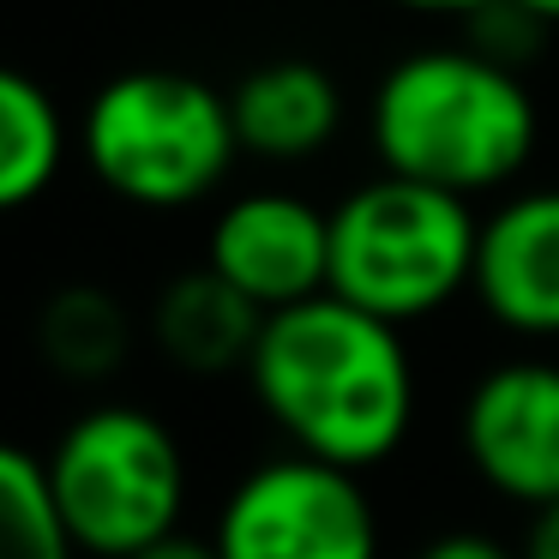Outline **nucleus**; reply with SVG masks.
<instances>
[{"label":"nucleus","instance_id":"nucleus-1","mask_svg":"<svg viewBox=\"0 0 559 559\" xmlns=\"http://www.w3.org/2000/svg\"><path fill=\"white\" fill-rule=\"evenodd\" d=\"M247 385L301 457L349 475L385 463L415 427V361L403 331L337 295L265 313Z\"/></svg>","mask_w":559,"mask_h":559},{"label":"nucleus","instance_id":"nucleus-2","mask_svg":"<svg viewBox=\"0 0 559 559\" xmlns=\"http://www.w3.org/2000/svg\"><path fill=\"white\" fill-rule=\"evenodd\" d=\"M367 133L385 175L475 199L530 169L542 115L518 73L457 43L385 67L367 103Z\"/></svg>","mask_w":559,"mask_h":559},{"label":"nucleus","instance_id":"nucleus-3","mask_svg":"<svg viewBox=\"0 0 559 559\" xmlns=\"http://www.w3.org/2000/svg\"><path fill=\"white\" fill-rule=\"evenodd\" d=\"M79 157L103 193L139 211H187L241 157L229 97L181 67H133L97 85L79 121Z\"/></svg>","mask_w":559,"mask_h":559},{"label":"nucleus","instance_id":"nucleus-4","mask_svg":"<svg viewBox=\"0 0 559 559\" xmlns=\"http://www.w3.org/2000/svg\"><path fill=\"white\" fill-rule=\"evenodd\" d=\"M475 247H481V217L469 211V199L373 175L331 211L325 295L403 331L475 289Z\"/></svg>","mask_w":559,"mask_h":559},{"label":"nucleus","instance_id":"nucleus-5","mask_svg":"<svg viewBox=\"0 0 559 559\" xmlns=\"http://www.w3.org/2000/svg\"><path fill=\"white\" fill-rule=\"evenodd\" d=\"M49 499L85 559H139L169 542L187 511V451L139 403H91L55 433Z\"/></svg>","mask_w":559,"mask_h":559},{"label":"nucleus","instance_id":"nucleus-6","mask_svg":"<svg viewBox=\"0 0 559 559\" xmlns=\"http://www.w3.org/2000/svg\"><path fill=\"white\" fill-rule=\"evenodd\" d=\"M211 547L217 559H379V518L361 475L289 451L229 487Z\"/></svg>","mask_w":559,"mask_h":559},{"label":"nucleus","instance_id":"nucleus-7","mask_svg":"<svg viewBox=\"0 0 559 559\" xmlns=\"http://www.w3.org/2000/svg\"><path fill=\"white\" fill-rule=\"evenodd\" d=\"M463 457L499 499L542 511L559 499V361H499L463 397Z\"/></svg>","mask_w":559,"mask_h":559},{"label":"nucleus","instance_id":"nucleus-8","mask_svg":"<svg viewBox=\"0 0 559 559\" xmlns=\"http://www.w3.org/2000/svg\"><path fill=\"white\" fill-rule=\"evenodd\" d=\"M205 265L241 289L259 313H283L331 289V211L313 199L259 187L217 211Z\"/></svg>","mask_w":559,"mask_h":559},{"label":"nucleus","instance_id":"nucleus-9","mask_svg":"<svg viewBox=\"0 0 559 559\" xmlns=\"http://www.w3.org/2000/svg\"><path fill=\"white\" fill-rule=\"evenodd\" d=\"M469 295L511 337H559V187L511 193L481 217Z\"/></svg>","mask_w":559,"mask_h":559},{"label":"nucleus","instance_id":"nucleus-10","mask_svg":"<svg viewBox=\"0 0 559 559\" xmlns=\"http://www.w3.org/2000/svg\"><path fill=\"white\" fill-rule=\"evenodd\" d=\"M229 115L247 157L307 163L337 139L343 91L319 61H265L229 91Z\"/></svg>","mask_w":559,"mask_h":559},{"label":"nucleus","instance_id":"nucleus-11","mask_svg":"<svg viewBox=\"0 0 559 559\" xmlns=\"http://www.w3.org/2000/svg\"><path fill=\"white\" fill-rule=\"evenodd\" d=\"M259 331H265V313L211 265L169 277L151 301V337L163 361H175L181 373H235V367L247 373Z\"/></svg>","mask_w":559,"mask_h":559},{"label":"nucleus","instance_id":"nucleus-12","mask_svg":"<svg viewBox=\"0 0 559 559\" xmlns=\"http://www.w3.org/2000/svg\"><path fill=\"white\" fill-rule=\"evenodd\" d=\"M133 349V319L97 283H67L37 313V355L73 385H103Z\"/></svg>","mask_w":559,"mask_h":559},{"label":"nucleus","instance_id":"nucleus-13","mask_svg":"<svg viewBox=\"0 0 559 559\" xmlns=\"http://www.w3.org/2000/svg\"><path fill=\"white\" fill-rule=\"evenodd\" d=\"M67 163V121L55 97L19 67H0V217L37 205Z\"/></svg>","mask_w":559,"mask_h":559},{"label":"nucleus","instance_id":"nucleus-14","mask_svg":"<svg viewBox=\"0 0 559 559\" xmlns=\"http://www.w3.org/2000/svg\"><path fill=\"white\" fill-rule=\"evenodd\" d=\"M0 559H79L61 511L49 499L43 457L0 439Z\"/></svg>","mask_w":559,"mask_h":559},{"label":"nucleus","instance_id":"nucleus-15","mask_svg":"<svg viewBox=\"0 0 559 559\" xmlns=\"http://www.w3.org/2000/svg\"><path fill=\"white\" fill-rule=\"evenodd\" d=\"M463 31H469L463 49H475L481 61L506 67V73H523V67L542 55V43L554 25H542V19H535L530 7H518V0H487V7H475V13L463 19Z\"/></svg>","mask_w":559,"mask_h":559},{"label":"nucleus","instance_id":"nucleus-16","mask_svg":"<svg viewBox=\"0 0 559 559\" xmlns=\"http://www.w3.org/2000/svg\"><path fill=\"white\" fill-rule=\"evenodd\" d=\"M415 559H518V554H511L506 542H493V535H481V530H451V535H433Z\"/></svg>","mask_w":559,"mask_h":559},{"label":"nucleus","instance_id":"nucleus-17","mask_svg":"<svg viewBox=\"0 0 559 559\" xmlns=\"http://www.w3.org/2000/svg\"><path fill=\"white\" fill-rule=\"evenodd\" d=\"M518 559H559V499L542 511H530V530H523Z\"/></svg>","mask_w":559,"mask_h":559},{"label":"nucleus","instance_id":"nucleus-18","mask_svg":"<svg viewBox=\"0 0 559 559\" xmlns=\"http://www.w3.org/2000/svg\"><path fill=\"white\" fill-rule=\"evenodd\" d=\"M139 559H217V547H211V535H187V530H175L169 542L145 547Z\"/></svg>","mask_w":559,"mask_h":559},{"label":"nucleus","instance_id":"nucleus-19","mask_svg":"<svg viewBox=\"0 0 559 559\" xmlns=\"http://www.w3.org/2000/svg\"><path fill=\"white\" fill-rule=\"evenodd\" d=\"M391 7H409V13H433V19H469L487 0H391Z\"/></svg>","mask_w":559,"mask_h":559},{"label":"nucleus","instance_id":"nucleus-20","mask_svg":"<svg viewBox=\"0 0 559 559\" xmlns=\"http://www.w3.org/2000/svg\"><path fill=\"white\" fill-rule=\"evenodd\" d=\"M518 7H530L542 25H559V0H518Z\"/></svg>","mask_w":559,"mask_h":559}]
</instances>
